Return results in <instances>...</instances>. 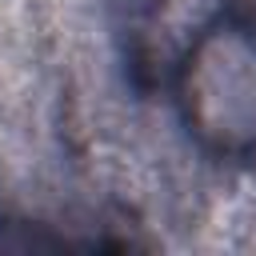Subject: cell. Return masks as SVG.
<instances>
[{
	"label": "cell",
	"mask_w": 256,
	"mask_h": 256,
	"mask_svg": "<svg viewBox=\"0 0 256 256\" xmlns=\"http://www.w3.org/2000/svg\"><path fill=\"white\" fill-rule=\"evenodd\" d=\"M188 132L216 156H256V12L212 8L168 52Z\"/></svg>",
	"instance_id": "6da1fadb"
}]
</instances>
